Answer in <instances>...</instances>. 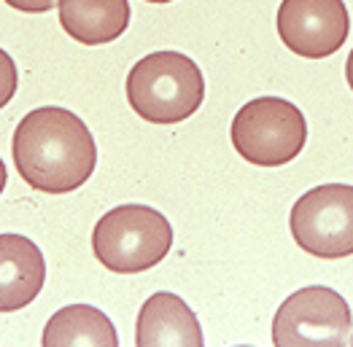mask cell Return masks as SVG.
Masks as SVG:
<instances>
[{
  "label": "cell",
  "instance_id": "obj_10",
  "mask_svg": "<svg viewBox=\"0 0 353 347\" xmlns=\"http://www.w3.org/2000/svg\"><path fill=\"white\" fill-rule=\"evenodd\" d=\"M57 11L62 30L84 46L111 43L130 25L127 0H59Z\"/></svg>",
  "mask_w": 353,
  "mask_h": 347
},
{
  "label": "cell",
  "instance_id": "obj_3",
  "mask_svg": "<svg viewBox=\"0 0 353 347\" xmlns=\"http://www.w3.org/2000/svg\"><path fill=\"white\" fill-rule=\"evenodd\" d=\"M173 245L170 221L148 204H119L92 231L97 261L119 275H138L165 261Z\"/></svg>",
  "mask_w": 353,
  "mask_h": 347
},
{
  "label": "cell",
  "instance_id": "obj_5",
  "mask_svg": "<svg viewBox=\"0 0 353 347\" xmlns=\"http://www.w3.org/2000/svg\"><path fill=\"white\" fill-rule=\"evenodd\" d=\"M289 229L296 245L316 259L353 256V186L324 183L305 191L292 207Z\"/></svg>",
  "mask_w": 353,
  "mask_h": 347
},
{
  "label": "cell",
  "instance_id": "obj_15",
  "mask_svg": "<svg viewBox=\"0 0 353 347\" xmlns=\"http://www.w3.org/2000/svg\"><path fill=\"white\" fill-rule=\"evenodd\" d=\"M351 345H353V337H351Z\"/></svg>",
  "mask_w": 353,
  "mask_h": 347
},
{
  "label": "cell",
  "instance_id": "obj_12",
  "mask_svg": "<svg viewBox=\"0 0 353 347\" xmlns=\"http://www.w3.org/2000/svg\"><path fill=\"white\" fill-rule=\"evenodd\" d=\"M11 8L17 11H28V14H43L52 11L54 6H59V0H6Z\"/></svg>",
  "mask_w": 353,
  "mask_h": 347
},
{
  "label": "cell",
  "instance_id": "obj_2",
  "mask_svg": "<svg viewBox=\"0 0 353 347\" xmlns=\"http://www.w3.org/2000/svg\"><path fill=\"white\" fill-rule=\"evenodd\" d=\"M203 100V70L181 52L146 54L127 76V103L151 124H178L197 114Z\"/></svg>",
  "mask_w": 353,
  "mask_h": 347
},
{
  "label": "cell",
  "instance_id": "obj_11",
  "mask_svg": "<svg viewBox=\"0 0 353 347\" xmlns=\"http://www.w3.org/2000/svg\"><path fill=\"white\" fill-rule=\"evenodd\" d=\"M43 347H117L119 337L108 315L92 304H68L43 328Z\"/></svg>",
  "mask_w": 353,
  "mask_h": 347
},
{
  "label": "cell",
  "instance_id": "obj_8",
  "mask_svg": "<svg viewBox=\"0 0 353 347\" xmlns=\"http://www.w3.org/2000/svg\"><path fill=\"white\" fill-rule=\"evenodd\" d=\"M138 347H203L205 337L189 304L168 291L148 296L138 315Z\"/></svg>",
  "mask_w": 353,
  "mask_h": 347
},
{
  "label": "cell",
  "instance_id": "obj_9",
  "mask_svg": "<svg viewBox=\"0 0 353 347\" xmlns=\"http://www.w3.org/2000/svg\"><path fill=\"white\" fill-rule=\"evenodd\" d=\"M46 280V261L38 245L22 234L0 237V310L14 313L35 302Z\"/></svg>",
  "mask_w": 353,
  "mask_h": 347
},
{
  "label": "cell",
  "instance_id": "obj_4",
  "mask_svg": "<svg viewBox=\"0 0 353 347\" xmlns=\"http://www.w3.org/2000/svg\"><path fill=\"white\" fill-rule=\"evenodd\" d=\"M230 138L245 162L281 167L302 154L307 121L294 103L283 97H256L235 114Z\"/></svg>",
  "mask_w": 353,
  "mask_h": 347
},
{
  "label": "cell",
  "instance_id": "obj_7",
  "mask_svg": "<svg viewBox=\"0 0 353 347\" xmlns=\"http://www.w3.org/2000/svg\"><path fill=\"white\" fill-rule=\"evenodd\" d=\"M351 30L343 0H283L278 8V35L286 49L305 59L340 52Z\"/></svg>",
  "mask_w": 353,
  "mask_h": 347
},
{
  "label": "cell",
  "instance_id": "obj_14",
  "mask_svg": "<svg viewBox=\"0 0 353 347\" xmlns=\"http://www.w3.org/2000/svg\"><path fill=\"white\" fill-rule=\"evenodd\" d=\"M146 3H173V0H146Z\"/></svg>",
  "mask_w": 353,
  "mask_h": 347
},
{
  "label": "cell",
  "instance_id": "obj_1",
  "mask_svg": "<svg viewBox=\"0 0 353 347\" xmlns=\"http://www.w3.org/2000/svg\"><path fill=\"white\" fill-rule=\"evenodd\" d=\"M11 156L19 178L43 194H68L84 186L97 167L89 127L65 108H35L14 129Z\"/></svg>",
  "mask_w": 353,
  "mask_h": 347
},
{
  "label": "cell",
  "instance_id": "obj_6",
  "mask_svg": "<svg viewBox=\"0 0 353 347\" xmlns=\"http://www.w3.org/2000/svg\"><path fill=\"white\" fill-rule=\"evenodd\" d=\"M351 307L334 288L307 286L294 291L272 318L278 347L345 345L351 334Z\"/></svg>",
  "mask_w": 353,
  "mask_h": 347
},
{
  "label": "cell",
  "instance_id": "obj_13",
  "mask_svg": "<svg viewBox=\"0 0 353 347\" xmlns=\"http://www.w3.org/2000/svg\"><path fill=\"white\" fill-rule=\"evenodd\" d=\"M345 78H348V87L353 89V49L348 54V62H345Z\"/></svg>",
  "mask_w": 353,
  "mask_h": 347
}]
</instances>
